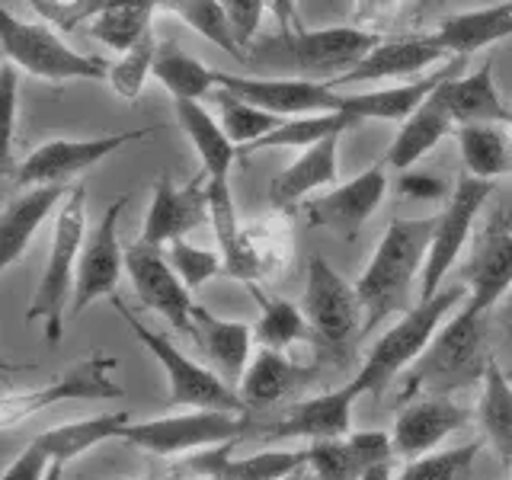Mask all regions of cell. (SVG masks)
Returning <instances> with one entry per match:
<instances>
[{
  "label": "cell",
  "instance_id": "cell-1",
  "mask_svg": "<svg viewBox=\"0 0 512 480\" xmlns=\"http://www.w3.org/2000/svg\"><path fill=\"white\" fill-rule=\"evenodd\" d=\"M439 215L429 218H394L384 231L375 256L356 282L365 304V330H375L384 317L407 311L413 282L423 279Z\"/></svg>",
  "mask_w": 512,
  "mask_h": 480
},
{
  "label": "cell",
  "instance_id": "cell-2",
  "mask_svg": "<svg viewBox=\"0 0 512 480\" xmlns=\"http://www.w3.org/2000/svg\"><path fill=\"white\" fill-rule=\"evenodd\" d=\"M484 317L487 314H477L468 304H461V311L445 320L423 349V356L407 368L400 400L452 394L484 381L490 362V352L484 346Z\"/></svg>",
  "mask_w": 512,
  "mask_h": 480
},
{
  "label": "cell",
  "instance_id": "cell-3",
  "mask_svg": "<svg viewBox=\"0 0 512 480\" xmlns=\"http://www.w3.org/2000/svg\"><path fill=\"white\" fill-rule=\"evenodd\" d=\"M464 301H468V285L455 282L448 288H439L432 298H426L416 304V308H407L400 314L397 324L384 330L375 340V346L368 349L359 375L352 378L362 388V394L381 397L384 388H388L400 372H407V368L423 356L429 340L439 333V327L455 314V308H461Z\"/></svg>",
  "mask_w": 512,
  "mask_h": 480
},
{
  "label": "cell",
  "instance_id": "cell-4",
  "mask_svg": "<svg viewBox=\"0 0 512 480\" xmlns=\"http://www.w3.org/2000/svg\"><path fill=\"white\" fill-rule=\"evenodd\" d=\"M84 240H87V186L77 183L71 186L68 199L58 208L48 263L26 311V320L42 324L45 340L52 346H58L64 336V311H71Z\"/></svg>",
  "mask_w": 512,
  "mask_h": 480
},
{
  "label": "cell",
  "instance_id": "cell-5",
  "mask_svg": "<svg viewBox=\"0 0 512 480\" xmlns=\"http://www.w3.org/2000/svg\"><path fill=\"white\" fill-rule=\"evenodd\" d=\"M112 308L125 320V327L138 336V343L151 352L167 375V407H192V410H231V413H250L244 397L234 384L224 381L212 365H202L189 359L167 333H157L144 327L141 320L125 308V301L112 295Z\"/></svg>",
  "mask_w": 512,
  "mask_h": 480
},
{
  "label": "cell",
  "instance_id": "cell-6",
  "mask_svg": "<svg viewBox=\"0 0 512 480\" xmlns=\"http://www.w3.org/2000/svg\"><path fill=\"white\" fill-rule=\"evenodd\" d=\"M384 36L372 29L356 26H324V29H288L276 39H266L253 45L260 61L288 64L298 74H308L314 80H336L372 52Z\"/></svg>",
  "mask_w": 512,
  "mask_h": 480
},
{
  "label": "cell",
  "instance_id": "cell-7",
  "mask_svg": "<svg viewBox=\"0 0 512 480\" xmlns=\"http://www.w3.org/2000/svg\"><path fill=\"white\" fill-rule=\"evenodd\" d=\"M301 308L308 314L314 340L346 362L365 330V304L359 298V288L346 282L320 253L308 260V288H304Z\"/></svg>",
  "mask_w": 512,
  "mask_h": 480
},
{
  "label": "cell",
  "instance_id": "cell-8",
  "mask_svg": "<svg viewBox=\"0 0 512 480\" xmlns=\"http://www.w3.org/2000/svg\"><path fill=\"white\" fill-rule=\"evenodd\" d=\"M4 36V55L16 68L39 80H109V64L96 55L74 52L68 42H61L55 29L45 23H26L13 10H4L0 23Z\"/></svg>",
  "mask_w": 512,
  "mask_h": 480
},
{
  "label": "cell",
  "instance_id": "cell-9",
  "mask_svg": "<svg viewBox=\"0 0 512 480\" xmlns=\"http://www.w3.org/2000/svg\"><path fill=\"white\" fill-rule=\"evenodd\" d=\"M253 429L250 413H231V410H192L180 416H160V420L128 423L122 439L128 445L151 452L160 458L170 455H189L208 445H221L231 439H244Z\"/></svg>",
  "mask_w": 512,
  "mask_h": 480
},
{
  "label": "cell",
  "instance_id": "cell-10",
  "mask_svg": "<svg viewBox=\"0 0 512 480\" xmlns=\"http://www.w3.org/2000/svg\"><path fill=\"white\" fill-rule=\"evenodd\" d=\"M112 372H116V359L103 356V352H93V356L64 368L61 375H55L36 391H23V394L7 391L4 404H0V426L13 429L26 416L64 404V400H119L125 397V388L116 384Z\"/></svg>",
  "mask_w": 512,
  "mask_h": 480
},
{
  "label": "cell",
  "instance_id": "cell-11",
  "mask_svg": "<svg viewBox=\"0 0 512 480\" xmlns=\"http://www.w3.org/2000/svg\"><path fill=\"white\" fill-rule=\"evenodd\" d=\"M493 189H496V180H477V176H468V173L452 186V196L445 199V208L439 212V221H436V237H432L429 260H426L423 279H420V301L436 295L445 276L455 269L461 247L468 244L474 221L480 218V212H484Z\"/></svg>",
  "mask_w": 512,
  "mask_h": 480
},
{
  "label": "cell",
  "instance_id": "cell-12",
  "mask_svg": "<svg viewBox=\"0 0 512 480\" xmlns=\"http://www.w3.org/2000/svg\"><path fill=\"white\" fill-rule=\"evenodd\" d=\"M151 128H122L100 138H55L39 144L36 151L20 160L13 170L16 186H45V183H68L71 176L87 173L90 167L103 164L109 154H116L135 141H144Z\"/></svg>",
  "mask_w": 512,
  "mask_h": 480
},
{
  "label": "cell",
  "instance_id": "cell-13",
  "mask_svg": "<svg viewBox=\"0 0 512 480\" xmlns=\"http://www.w3.org/2000/svg\"><path fill=\"white\" fill-rule=\"evenodd\" d=\"M125 269L128 279L135 285V295L148 311H157L167 320L173 330L189 333V320H192V288L180 279V272L173 269L167 247L148 244V240H135V244L125 247Z\"/></svg>",
  "mask_w": 512,
  "mask_h": 480
},
{
  "label": "cell",
  "instance_id": "cell-14",
  "mask_svg": "<svg viewBox=\"0 0 512 480\" xmlns=\"http://www.w3.org/2000/svg\"><path fill=\"white\" fill-rule=\"evenodd\" d=\"M384 196H388V164L381 160V164L362 170L356 180L333 186L324 196L304 199L301 215L311 228L333 231L352 240L368 224V218L378 212Z\"/></svg>",
  "mask_w": 512,
  "mask_h": 480
},
{
  "label": "cell",
  "instance_id": "cell-15",
  "mask_svg": "<svg viewBox=\"0 0 512 480\" xmlns=\"http://www.w3.org/2000/svg\"><path fill=\"white\" fill-rule=\"evenodd\" d=\"M218 87L244 96L247 103L276 112V116H317V112H343L346 93L330 80L314 77H240L218 71Z\"/></svg>",
  "mask_w": 512,
  "mask_h": 480
},
{
  "label": "cell",
  "instance_id": "cell-16",
  "mask_svg": "<svg viewBox=\"0 0 512 480\" xmlns=\"http://www.w3.org/2000/svg\"><path fill=\"white\" fill-rule=\"evenodd\" d=\"M125 196L112 199L103 218L93 224L84 250H80V266H77V285L71 298V314H84L93 301H103L116 295L125 272V247L119 240V215H122Z\"/></svg>",
  "mask_w": 512,
  "mask_h": 480
},
{
  "label": "cell",
  "instance_id": "cell-17",
  "mask_svg": "<svg viewBox=\"0 0 512 480\" xmlns=\"http://www.w3.org/2000/svg\"><path fill=\"white\" fill-rule=\"evenodd\" d=\"M205 221H212L205 170L192 176L186 186H176L170 173H160L148 215H144V224H141V240L167 247L173 240L186 237L189 231L202 228Z\"/></svg>",
  "mask_w": 512,
  "mask_h": 480
},
{
  "label": "cell",
  "instance_id": "cell-18",
  "mask_svg": "<svg viewBox=\"0 0 512 480\" xmlns=\"http://www.w3.org/2000/svg\"><path fill=\"white\" fill-rule=\"evenodd\" d=\"M468 285V308L487 314L512 292V224L496 215L487 231L477 237L474 253L461 272Z\"/></svg>",
  "mask_w": 512,
  "mask_h": 480
},
{
  "label": "cell",
  "instance_id": "cell-19",
  "mask_svg": "<svg viewBox=\"0 0 512 480\" xmlns=\"http://www.w3.org/2000/svg\"><path fill=\"white\" fill-rule=\"evenodd\" d=\"M362 397V388L356 381L343 384V388H333L324 394H314L308 400H298V404L288 407V413L279 423L266 426V439H340L352 432V407Z\"/></svg>",
  "mask_w": 512,
  "mask_h": 480
},
{
  "label": "cell",
  "instance_id": "cell-20",
  "mask_svg": "<svg viewBox=\"0 0 512 480\" xmlns=\"http://www.w3.org/2000/svg\"><path fill=\"white\" fill-rule=\"evenodd\" d=\"M464 64H468V58H448V61L436 64V71H426L413 80H404V84H397V87L368 90V93H346L343 112L356 116L359 122H368V119L407 122L413 112L445 84V80L464 74Z\"/></svg>",
  "mask_w": 512,
  "mask_h": 480
},
{
  "label": "cell",
  "instance_id": "cell-21",
  "mask_svg": "<svg viewBox=\"0 0 512 480\" xmlns=\"http://www.w3.org/2000/svg\"><path fill=\"white\" fill-rule=\"evenodd\" d=\"M448 61V52L436 42V36H397V39H381L372 52H368L356 68L346 71L343 77L330 80V84L340 90L349 84H372V80H413L426 74L432 64Z\"/></svg>",
  "mask_w": 512,
  "mask_h": 480
},
{
  "label": "cell",
  "instance_id": "cell-22",
  "mask_svg": "<svg viewBox=\"0 0 512 480\" xmlns=\"http://www.w3.org/2000/svg\"><path fill=\"white\" fill-rule=\"evenodd\" d=\"M471 423V410L455 404L452 394H432V397H416L410 407L400 410L394 420V448L400 458H420L429 455L439 442H445L452 432Z\"/></svg>",
  "mask_w": 512,
  "mask_h": 480
},
{
  "label": "cell",
  "instance_id": "cell-23",
  "mask_svg": "<svg viewBox=\"0 0 512 480\" xmlns=\"http://www.w3.org/2000/svg\"><path fill=\"white\" fill-rule=\"evenodd\" d=\"M292 224L288 215L276 212L269 218L247 221L240 228V247L237 256L224 266V276H231L237 282H266L288 266L292 260Z\"/></svg>",
  "mask_w": 512,
  "mask_h": 480
},
{
  "label": "cell",
  "instance_id": "cell-24",
  "mask_svg": "<svg viewBox=\"0 0 512 480\" xmlns=\"http://www.w3.org/2000/svg\"><path fill=\"white\" fill-rule=\"evenodd\" d=\"M189 336L208 359V365L237 388L253 359V343H256L253 327L240 324V320H224L208 308H202V304H196L189 320Z\"/></svg>",
  "mask_w": 512,
  "mask_h": 480
},
{
  "label": "cell",
  "instance_id": "cell-25",
  "mask_svg": "<svg viewBox=\"0 0 512 480\" xmlns=\"http://www.w3.org/2000/svg\"><path fill=\"white\" fill-rule=\"evenodd\" d=\"M340 138L343 135H333L311 144L285 170L276 173V180L269 183L272 212L292 215L311 192L336 186V173H340Z\"/></svg>",
  "mask_w": 512,
  "mask_h": 480
},
{
  "label": "cell",
  "instance_id": "cell-26",
  "mask_svg": "<svg viewBox=\"0 0 512 480\" xmlns=\"http://www.w3.org/2000/svg\"><path fill=\"white\" fill-rule=\"evenodd\" d=\"M71 186L68 183H45V186H29L23 196H16L0 218V269H10L26 247L32 244V237L42 228V221L64 205Z\"/></svg>",
  "mask_w": 512,
  "mask_h": 480
},
{
  "label": "cell",
  "instance_id": "cell-27",
  "mask_svg": "<svg viewBox=\"0 0 512 480\" xmlns=\"http://www.w3.org/2000/svg\"><path fill=\"white\" fill-rule=\"evenodd\" d=\"M432 36L448 52V58H471L480 48L512 39V0L445 16Z\"/></svg>",
  "mask_w": 512,
  "mask_h": 480
},
{
  "label": "cell",
  "instance_id": "cell-28",
  "mask_svg": "<svg viewBox=\"0 0 512 480\" xmlns=\"http://www.w3.org/2000/svg\"><path fill=\"white\" fill-rule=\"evenodd\" d=\"M317 378V368H308L295 362L288 352L282 349H269L260 346L256 356L250 359L244 378H240L237 391L244 397L247 407H272L279 404L282 397H288L301 384H308Z\"/></svg>",
  "mask_w": 512,
  "mask_h": 480
},
{
  "label": "cell",
  "instance_id": "cell-29",
  "mask_svg": "<svg viewBox=\"0 0 512 480\" xmlns=\"http://www.w3.org/2000/svg\"><path fill=\"white\" fill-rule=\"evenodd\" d=\"M455 128L458 125L452 119V109H448L442 87H439L407 122H400L391 148H388V154H384V164H388L391 170L416 167L445 135H452Z\"/></svg>",
  "mask_w": 512,
  "mask_h": 480
},
{
  "label": "cell",
  "instance_id": "cell-30",
  "mask_svg": "<svg viewBox=\"0 0 512 480\" xmlns=\"http://www.w3.org/2000/svg\"><path fill=\"white\" fill-rule=\"evenodd\" d=\"M442 96L452 109L455 125H512V109L503 106V96L493 80V61L480 64L474 74L445 80Z\"/></svg>",
  "mask_w": 512,
  "mask_h": 480
},
{
  "label": "cell",
  "instance_id": "cell-31",
  "mask_svg": "<svg viewBox=\"0 0 512 480\" xmlns=\"http://www.w3.org/2000/svg\"><path fill=\"white\" fill-rule=\"evenodd\" d=\"M176 119H180L189 144L196 148L208 180H231V167L240 148L224 132V125L208 116L199 100H176Z\"/></svg>",
  "mask_w": 512,
  "mask_h": 480
},
{
  "label": "cell",
  "instance_id": "cell-32",
  "mask_svg": "<svg viewBox=\"0 0 512 480\" xmlns=\"http://www.w3.org/2000/svg\"><path fill=\"white\" fill-rule=\"evenodd\" d=\"M247 292L253 295L256 308H260V317H256V324H253L256 346L288 352L304 340H314V330L308 324L304 308H298V304H292L288 298L266 292L260 282H247Z\"/></svg>",
  "mask_w": 512,
  "mask_h": 480
},
{
  "label": "cell",
  "instance_id": "cell-33",
  "mask_svg": "<svg viewBox=\"0 0 512 480\" xmlns=\"http://www.w3.org/2000/svg\"><path fill=\"white\" fill-rule=\"evenodd\" d=\"M128 423L132 420H128L125 410H112V413H100V416H87V420H77V423L45 429L42 436H36V442L45 448L48 458L68 468V461L87 455L90 448L103 445L109 439H122Z\"/></svg>",
  "mask_w": 512,
  "mask_h": 480
},
{
  "label": "cell",
  "instance_id": "cell-34",
  "mask_svg": "<svg viewBox=\"0 0 512 480\" xmlns=\"http://www.w3.org/2000/svg\"><path fill=\"white\" fill-rule=\"evenodd\" d=\"M461 164L477 180H500L512 173V128L509 125H458L455 128Z\"/></svg>",
  "mask_w": 512,
  "mask_h": 480
},
{
  "label": "cell",
  "instance_id": "cell-35",
  "mask_svg": "<svg viewBox=\"0 0 512 480\" xmlns=\"http://www.w3.org/2000/svg\"><path fill=\"white\" fill-rule=\"evenodd\" d=\"M477 423L484 432V442L496 452L503 464L512 461V384L506 372L490 356L484 381H480V400H477Z\"/></svg>",
  "mask_w": 512,
  "mask_h": 480
},
{
  "label": "cell",
  "instance_id": "cell-36",
  "mask_svg": "<svg viewBox=\"0 0 512 480\" xmlns=\"http://www.w3.org/2000/svg\"><path fill=\"white\" fill-rule=\"evenodd\" d=\"M359 119L349 112H317V116H288L279 128H272L269 135H263L256 144L244 148L240 154H256V151H272V148H311V144L343 135L349 128H356Z\"/></svg>",
  "mask_w": 512,
  "mask_h": 480
},
{
  "label": "cell",
  "instance_id": "cell-37",
  "mask_svg": "<svg viewBox=\"0 0 512 480\" xmlns=\"http://www.w3.org/2000/svg\"><path fill=\"white\" fill-rule=\"evenodd\" d=\"M154 80L164 87L173 100H205L218 90V71L205 61L180 52L176 45H164L154 61Z\"/></svg>",
  "mask_w": 512,
  "mask_h": 480
},
{
  "label": "cell",
  "instance_id": "cell-38",
  "mask_svg": "<svg viewBox=\"0 0 512 480\" xmlns=\"http://www.w3.org/2000/svg\"><path fill=\"white\" fill-rule=\"evenodd\" d=\"M157 7L173 13V16H180L192 32H199L202 39L218 45L221 52L234 55L237 61H250L247 48L237 42L228 13H224V7L218 4V0H157Z\"/></svg>",
  "mask_w": 512,
  "mask_h": 480
},
{
  "label": "cell",
  "instance_id": "cell-39",
  "mask_svg": "<svg viewBox=\"0 0 512 480\" xmlns=\"http://www.w3.org/2000/svg\"><path fill=\"white\" fill-rule=\"evenodd\" d=\"M215 103H218V112H221L224 132L231 135V141L237 144L240 151L250 148V144H256L263 135H269L272 128H279L285 122V116H276V112L253 106V103L244 100V96H237V93L224 90V87L215 90Z\"/></svg>",
  "mask_w": 512,
  "mask_h": 480
},
{
  "label": "cell",
  "instance_id": "cell-40",
  "mask_svg": "<svg viewBox=\"0 0 512 480\" xmlns=\"http://www.w3.org/2000/svg\"><path fill=\"white\" fill-rule=\"evenodd\" d=\"M484 445H487L484 439H474L458 448H445V452L420 455L397 474V480H471Z\"/></svg>",
  "mask_w": 512,
  "mask_h": 480
},
{
  "label": "cell",
  "instance_id": "cell-41",
  "mask_svg": "<svg viewBox=\"0 0 512 480\" xmlns=\"http://www.w3.org/2000/svg\"><path fill=\"white\" fill-rule=\"evenodd\" d=\"M157 36L154 29L144 36L135 48H128V52H122L119 61L109 64V87L116 96H122V100H138L144 84H148V77L154 74V61H157Z\"/></svg>",
  "mask_w": 512,
  "mask_h": 480
},
{
  "label": "cell",
  "instance_id": "cell-42",
  "mask_svg": "<svg viewBox=\"0 0 512 480\" xmlns=\"http://www.w3.org/2000/svg\"><path fill=\"white\" fill-rule=\"evenodd\" d=\"M308 468L317 480H362L365 474L349 436L308 442Z\"/></svg>",
  "mask_w": 512,
  "mask_h": 480
},
{
  "label": "cell",
  "instance_id": "cell-43",
  "mask_svg": "<svg viewBox=\"0 0 512 480\" xmlns=\"http://www.w3.org/2000/svg\"><path fill=\"white\" fill-rule=\"evenodd\" d=\"M301 468H308V448H295V452L269 448L250 458H234L221 480H285Z\"/></svg>",
  "mask_w": 512,
  "mask_h": 480
},
{
  "label": "cell",
  "instance_id": "cell-44",
  "mask_svg": "<svg viewBox=\"0 0 512 480\" xmlns=\"http://www.w3.org/2000/svg\"><path fill=\"white\" fill-rule=\"evenodd\" d=\"M167 256H170L173 269L180 272V279L189 288H199L205 282H212L215 276H224V256H221V250L196 247V244H189L186 237L167 244Z\"/></svg>",
  "mask_w": 512,
  "mask_h": 480
},
{
  "label": "cell",
  "instance_id": "cell-45",
  "mask_svg": "<svg viewBox=\"0 0 512 480\" xmlns=\"http://www.w3.org/2000/svg\"><path fill=\"white\" fill-rule=\"evenodd\" d=\"M218 4L224 7V13H228L237 42L250 52L253 42H256V32H260V26H263L266 0H218Z\"/></svg>",
  "mask_w": 512,
  "mask_h": 480
},
{
  "label": "cell",
  "instance_id": "cell-46",
  "mask_svg": "<svg viewBox=\"0 0 512 480\" xmlns=\"http://www.w3.org/2000/svg\"><path fill=\"white\" fill-rule=\"evenodd\" d=\"M52 458L45 455V448L32 439L26 448H23V455L10 461L7 464V471H4V480H45L48 471H52Z\"/></svg>",
  "mask_w": 512,
  "mask_h": 480
},
{
  "label": "cell",
  "instance_id": "cell-47",
  "mask_svg": "<svg viewBox=\"0 0 512 480\" xmlns=\"http://www.w3.org/2000/svg\"><path fill=\"white\" fill-rule=\"evenodd\" d=\"M400 192L410 196V199H420V202L452 196L442 176H432V173H404V176H400Z\"/></svg>",
  "mask_w": 512,
  "mask_h": 480
},
{
  "label": "cell",
  "instance_id": "cell-48",
  "mask_svg": "<svg viewBox=\"0 0 512 480\" xmlns=\"http://www.w3.org/2000/svg\"><path fill=\"white\" fill-rule=\"evenodd\" d=\"M0 90H4V109H7V122H4V135H7V154L13 148V135H16V64H4V80H0Z\"/></svg>",
  "mask_w": 512,
  "mask_h": 480
},
{
  "label": "cell",
  "instance_id": "cell-49",
  "mask_svg": "<svg viewBox=\"0 0 512 480\" xmlns=\"http://www.w3.org/2000/svg\"><path fill=\"white\" fill-rule=\"evenodd\" d=\"M266 10L276 16V23L282 26V32L288 29H298V10H295V0H266Z\"/></svg>",
  "mask_w": 512,
  "mask_h": 480
},
{
  "label": "cell",
  "instance_id": "cell-50",
  "mask_svg": "<svg viewBox=\"0 0 512 480\" xmlns=\"http://www.w3.org/2000/svg\"><path fill=\"white\" fill-rule=\"evenodd\" d=\"M362 480H391V464H375L362 474Z\"/></svg>",
  "mask_w": 512,
  "mask_h": 480
},
{
  "label": "cell",
  "instance_id": "cell-51",
  "mask_svg": "<svg viewBox=\"0 0 512 480\" xmlns=\"http://www.w3.org/2000/svg\"><path fill=\"white\" fill-rule=\"evenodd\" d=\"M285 480H317V477L311 474V468H301V471H295V474H288Z\"/></svg>",
  "mask_w": 512,
  "mask_h": 480
},
{
  "label": "cell",
  "instance_id": "cell-52",
  "mask_svg": "<svg viewBox=\"0 0 512 480\" xmlns=\"http://www.w3.org/2000/svg\"><path fill=\"white\" fill-rule=\"evenodd\" d=\"M61 477H64V464H58V461H55V464H52V471H48V477H45V480H61Z\"/></svg>",
  "mask_w": 512,
  "mask_h": 480
},
{
  "label": "cell",
  "instance_id": "cell-53",
  "mask_svg": "<svg viewBox=\"0 0 512 480\" xmlns=\"http://www.w3.org/2000/svg\"><path fill=\"white\" fill-rule=\"evenodd\" d=\"M509 128H512V125H509ZM500 218H503L506 224H512V202H509V208H506V212H503Z\"/></svg>",
  "mask_w": 512,
  "mask_h": 480
},
{
  "label": "cell",
  "instance_id": "cell-54",
  "mask_svg": "<svg viewBox=\"0 0 512 480\" xmlns=\"http://www.w3.org/2000/svg\"><path fill=\"white\" fill-rule=\"evenodd\" d=\"M509 308H512V298H509Z\"/></svg>",
  "mask_w": 512,
  "mask_h": 480
},
{
  "label": "cell",
  "instance_id": "cell-55",
  "mask_svg": "<svg viewBox=\"0 0 512 480\" xmlns=\"http://www.w3.org/2000/svg\"><path fill=\"white\" fill-rule=\"evenodd\" d=\"M509 468H512V461H509Z\"/></svg>",
  "mask_w": 512,
  "mask_h": 480
}]
</instances>
